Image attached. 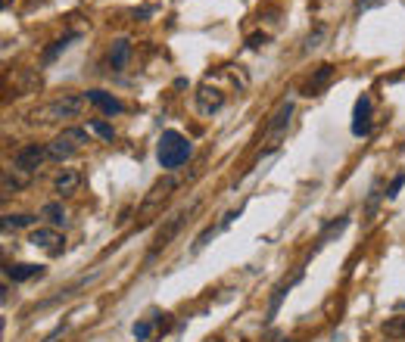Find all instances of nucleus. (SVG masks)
Segmentation results:
<instances>
[{
    "instance_id": "obj_3",
    "label": "nucleus",
    "mask_w": 405,
    "mask_h": 342,
    "mask_svg": "<svg viewBox=\"0 0 405 342\" xmlns=\"http://www.w3.org/2000/svg\"><path fill=\"white\" fill-rule=\"evenodd\" d=\"M194 212V209H181V212H175L171 215V218H165V224L159 227V233H156V240H153V249H150V258H156L159 252L165 249V246L171 243V240H175V233L181 231V224L184 221H188V215Z\"/></svg>"
},
{
    "instance_id": "obj_11",
    "label": "nucleus",
    "mask_w": 405,
    "mask_h": 342,
    "mask_svg": "<svg viewBox=\"0 0 405 342\" xmlns=\"http://www.w3.org/2000/svg\"><path fill=\"white\" fill-rule=\"evenodd\" d=\"M78 187H82V171H75V169H63L56 174V180H53V190L59 196H72Z\"/></svg>"
},
{
    "instance_id": "obj_14",
    "label": "nucleus",
    "mask_w": 405,
    "mask_h": 342,
    "mask_svg": "<svg viewBox=\"0 0 405 342\" xmlns=\"http://www.w3.org/2000/svg\"><path fill=\"white\" fill-rule=\"evenodd\" d=\"M128 56H131V44L125 41V38L112 41V47H109V63H112V69H125V65H128Z\"/></svg>"
},
{
    "instance_id": "obj_19",
    "label": "nucleus",
    "mask_w": 405,
    "mask_h": 342,
    "mask_svg": "<svg viewBox=\"0 0 405 342\" xmlns=\"http://www.w3.org/2000/svg\"><path fill=\"white\" fill-rule=\"evenodd\" d=\"M59 137H66L72 146H84V143H91V134L84 131V128H66L63 134H59Z\"/></svg>"
},
{
    "instance_id": "obj_28",
    "label": "nucleus",
    "mask_w": 405,
    "mask_h": 342,
    "mask_svg": "<svg viewBox=\"0 0 405 342\" xmlns=\"http://www.w3.org/2000/svg\"><path fill=\"white\" fill-rule=\"evenodd\" d=\"M383 0H356V10L362 13V10H371V6H381Z\"/></svg>"
},
{
    "instance_id": "obj_20",
    "label": "nucleus",
    "mask_w": 405,
    "mask_h": 342,
    "mask_svg": "<svg viewBox=\"0 0 405 342\" xmlns=\"http://www.w3.org/2000/svg\"><path fill=\"white\" fill-rule=\"evenodd\" d=\"M38 221V215H6L3 218V227H31Z\"/></svg>"
},
{
    "instance_id": "obj_7",
    "label": "nucleus",
    "mask_w": 405,
    "mask_h": 342,
    "mask_svg": "<svg viewBox=\"0 0 405 342\" xmlns=\"http://www.w3.org/2000/svg\"><path fill=\"white\" fill-rule=\"evenodd\" d=\"M194 103H197V112H200V116H212V112H218L224 106V93L215 91V87H209V84H203L200 91L194 93Z\"/></svg>"
},
{
    "instance_id": "obj_27",
    "label": "nucleus",
    "mask_w": 405,
    "mask_h": 342,
    "mask_svg": "<svg viewBox=\"0 0 405 342\" xmlns=\"http://www.w3.org/2000/svg\"><path fill=\"white\" fill-rule=\"evenodd\" d=\"M321 38H324V29H318L315 35H309V38H305V50H312V47H318V41H321Z\"/></svg>"
},
{
    "instance_id": "obj_16",
    "label": "nucleus",
    "mask_w": 405,
    "mask_h": 342,
    "mask_svg": "<svg viewBox=\"0 0 405 342\" xmlns=\"http://www.w3.org/2000/svg\"><path fill=\"white\" fill-rule=\"evenodd\" d=\"M346 224H349V215H340V218H337V221H330V224L324 227V233H321V237H318V246H324V243H330V240H334V237H340V233H343V227H346Z\"/></svg>"
},
{
    "instance_id": "obj_1",
    "label": "nucleus",
    "mask_w": 405,
    "mask_h": 342,
    "mask_svg": "<svg viewBox=\"0 0 405 342\" xmlns=\"http://www.w3.org/2000/svg\"><path fill=\"white\" fill-rule=\"evenodd\" d=\"M190 153H194V146H190V140L181 131H162V137L156 143V159L165 171L181 169L190 159Z\"/></svg>"
},
{
    "instance_id": "obj_8",
    "label": "nucleus",
    "mask_w": 405,
    "mask_h": 342,
    "mask_svg": "<svg viewBox=\"0 0 405 342\" xmlns=\"http://www.w3.org/2000/svg\"><path fill=\"white\" fill-rule=\"evenodd\" d=\"M29 243H31V246H41V249H47L50 256H59V252H63V243H66V240L56 233V227H38V231H31Z\"/></svg>"
},
{
    "instance_id": "obj_6",
    "label": "nucleus",
    "mask_w": 405,
    "mask_h": 342,
    "mask_svg": "<svg viewBox=\"0 0 405 342\" xmlns=\"http://www.w3.org/2000/svg\"><path fill=\"white\" fill-rule=\"evenodd\" d=\"M290 116H293V103H281V109L271 116V122H268V128H265V143L268 146H277V140L284 137V131H287V125H290Z\"/></svg>"
},
{
    "instance_id": "obj_24",
    "label": "nucleus",
    "mask_w": 405,
    "mask_h": 342,
    "mask_svg": "<svg viewBox=\"0 0 405 342\" xmlns=\"http://www.w3.org/2000/svg\"><path fill=\"white\" fill-rule=\"evenodd\" d=\"M330 75H334V69H330V65H321V69H318V75L312 78V87L328 84V81H330Z\"/></svg>"
},
{
    "instance_id": "obj_4",
    "label": "nucleus",
    "mask_w": 405,
    "mask_h": 342,
    "mask_svg": "<svg viewBox=\"0 0 405 342\" xmlns=\"http://www.w3.org/2000/svg\"><path fill=\"white\" fill-rule=\"evenodd\" d=\"M175 190H178V178H171V174L159 178L156 184L150 187L147 196H144V203H141V215H147V212H153V209H159V205H162L165 199H169Z\"/></svg>"
},
{
    "instance_id": "obj_5",
    "label": "nucleus",
    "mask_w": 405,
    "mask_h": 342,
    "mask_svg": "<svg viewBox=\"0 0 405 342\" xmlns=\"http://www.w3.org/2000/svg\"><path fill=\"white\" fill-rule=\"evenodd\" d=\"M44 159H47V150H44V146L25 143L22 150H19L16 156H13V165H16L19 171H25V174H35V171L44 165Z\"/></svg>"
},
{
    "instance_id": "obj_15",
    "label": "nucleus",
    "mask_w": 405,
    "mask_h": 342,
    "mask_svg": "<svg viewBox=\"0 0 405 342\" xmlns=\"http://www.w3.org/2000/svg\"><path fill=\"white\" fill-rule=\"evenodd\" d=\"M29 178H31V174H25V171H19V169H13V174L6 171L3 174V196H10V193L22 190V187L29 184Z\"/></svg>"
},
{
    "instance_id": "obj_23",
    "label": "nucleus",
    "mask_w": 405,
    "mask_h": 342,
    "mask_svg": "<svg viewBox=\"0 0 405 342\" xmlns=\"http://www.w3.org/2000/svg\"><path fill=\"white\" fill-rule=\"evenodd\" d=\"M91 131H97L103 140H116V131H112V125H106V122H91Z\"/></svg>"
},
{
    "instance_id": "obj_22",
    "label": "nucleus",
    "mask_w": 405,
    "mask_h": 342,
    "mask_svg": "<svg viewBox=\"0 0 405 342\" xmlns=\"http://www.w3.org/2000/svg\"><path fill=\"white\" fill-rule=\"evenodd\" d=\"M218 231H222V227H206V231L200 233V237H197V243H194V252H200V249H203V246H206V243H209V240H212V237H215V233H218Z\"/></svg>"
},
{
    "instance_id": "obj_18",
    "label": "nucleus",
    "mask_w": 405,
    "mask_h": 342,
    "mask_svg": "<svg viewBox=\"0 0 405 342\" xmlns=\"http://www.w3.org/2000/svg\"><path fill=\"white\" fill-rule=\"evenodd\" d=\"M383 333H387L390 339H405V318H390L387 324H383Z\"/></svg>"
},
{
    "instance_id": "obj_25",
    "label": "nucleus",
    "mask_w": 405,
    "mask_h": 342,
    "mask_svg": "<svg viewBox=\"0 0 405 342\" xmlns=\"http://www.w3.org/2000/svg\"><path fill=\"white\" fill-rule=\"evenodd\" d=\"M150 333H153V327L147 324V320H141V324H135V339H150Z\"/></svg>"
},
{
    "instance_id": "obj_21",
    "label": "nucleus",
    "mask_w": 405,
    "mask_h": 342,
    "mask_svg": "<svg viewBox=\"0 0 405 342\" xmlns=\"http://www.w3.org/2000/svg\"><path fill=\"white\" fill-rule=\"evenodd\" d=\"M75 38H78V35H69V38H59V41H56V44H53V47H50V50H47V53H44V63H53V59H56V56H59V53H63V50H66V47H69L72 41H75Z\"/></svg>"
},
{
    "instance_id": "obj_9",
    "label": "nucleus",
    "mask_w": 405,
    "mask_h": 342,
    "mask_svg": "<svg viewBox=\"0 0 405 342\" xmlns=\"http://www.w3.org/2000/svg\"><path fill=\"white\" fill-rule=\"evenodd\" d=\"M353 134H356V137H368V134H371V97H368V93H362V97L356 100Z\"/></svg>"
},
{
    "instance_id": "obj_26",
    "label": "nucleus",
    "mask_w": 405,
    "mask_h": 342,
    "mask_svg": "<svg viewBox=\"0 0 405 342\" xmlns=\"http://www.w3.org/2000/svg\"><path fill=\"white\" fill-rule=\"evenodd\" d=\"M402 184H405V174H396V178H393V184H390V190H387V196H390V199H393V196H399Z\"/></svg>"
},
{
    "instance_id": "obj_10",
    "label": "nucleus",
    "mask_w": 405,
    "mask_h": 342,
    "mask_svg": "<svg viewBox=\"0 0 405 342\" xmlns=\"http://www.w3.org/2000/svg\"><path fill=\"white\" fill-rule=\"evenodd\" d=\"M84 100H88L91 106H97L103 116H119V112L125 109V106L119 103L112 93H106V91H88V93H84Z\"/></svg>"
},
{
    "instance_id": "obj_2",
    "label": "nucleus",
    "mask_w": 405,
    "mask_h": 342,
    "mask_svg": "<svg viewBox=\"0 0 405 342\" xmlns=\"http://www.w3.org/2000/svg\"><path fill=\"white\" fill-rule=\"evenodd\" d=\"M82 106H84V93H66V97L47 103L44 109H38L35 118H41V122H63V118H75L82 112Z\"/></svg>"
},
{
    "instance_id": "obj_13",
    "label": "nucleus",
    "mask_w": 405,
    "mask_h": 342,
    "mask_svg": "<svg viewBox=\"0 0 405 342\" xmlns=\"http://www.w3.org/2000/svg\"><path fill=\"white\" fill-rule=\"evenodd\" d=\"M41 271H44L41 265H29V261H22V265H10V267H6V277H10L13 283H25V280L38 277Z\"/></svg>"
},
{
    "instance_id": "obj_17",
    "label": "nucleus",
    "mask_w": 405,
    "mask_h": 342,
    "mask_svg": "<svg viewBox=\"0 0 405 342\" xmlns=\"http://www.w3.org/2000/svg\"><path fill=\"white\" fill-rule=\"evenodd\" d=\"M41 218H47L50 221V227H63L66 224V209L59 203H47L41 209Z\"/></svg>"
},
{
    "instance_id": "obj_29",
    "label": "nucleus",
    "mask_w": 405,
    "mask_h": 342,
    "mask_svg": "<svg viewBox=\"0 0 405 342\" xmlns=\"http://www.w3.org/2000/svg\"><path fill=\"white\" fill-rule=\"evenodd\" d=\"M265 41H268V38H265V35H253V38H250V47H262Z\"/></svg>"
},
{
    "instance_id": "obj_12",
    "label": "nucleus",
    "mask_w": 405,
    "mask_h": 342,
    "mask_svg": "<svg viewBox=\"0 0 405 342\" xmlns=\"http://www.w3.org/2000/svg\"><path fill=\"white\" fill-rule=\"evenodd\" d=\"M75 150L78 146H72L66 137H56V140L47 143V159H53V162H66V159L75 156Z\"/></svg>"
}]
</instances>
